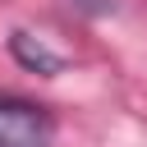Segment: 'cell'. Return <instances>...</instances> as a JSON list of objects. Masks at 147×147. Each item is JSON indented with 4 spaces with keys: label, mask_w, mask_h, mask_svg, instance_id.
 <instances>
[{
    "label": "cell",
    "mask_w": 147,
    "mask_h": 147,
    "mask_svg": "<svg viewBox=\"0 0 147 147\" xmlns=\"http://www.w3.org/2000/svg\"><path fill=\"white\" fill-rule=\"evenodd\" d=\"M0 147H55V119L18 96H0Z\"/></svg>",
    "instance_id": "cell-1"
},
{
    "label": "cell",
    "mask_w": 147,
    "mask_h": 147,
    "mask_svg": "<svg viewBox=\"0 0 147 147\" xmlns=\"http://www.w3.org/2000/svg\"><path fill=\"white\" fill-rule=\"evenodd\" d=\"M14 55H18L23 64H32V69H41V74H55V69L64 64V60H60V55H51V51H46L41 41L32 46V41H28V32H14Z\"/></svg>",
    "instance_id": "cell-2"
}]
</instances>
